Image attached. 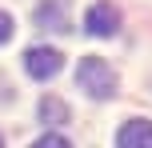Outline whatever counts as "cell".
Segmentation results:
<instances>
[{
  "label": "cell",
  "instance_id": "cell-4",
  "mask_svg": "<svg viewBox=\"0 0 152 148\" xmlns=\"http://www.w3.org/2000/svg\"><path fill=\"white\" fill-rule=\"evenodd\" d=\"M116 148H152V120H128L116 132Z\"/></svg>",
  "mask_w": 152,
  "mask_h": 148
},
{
  "label": "cell",
  "instance_id": "cell-2",
  "mask_svg": "<svg viewBox=\"0 0 152 148\" xmlns=\"http://www.w3.org/2000/svg\"><path fill=\"white\" fill-rule=\"evenodd\" d=\"M60 68H64V56L56 52V48H48V44H36V48L24 52V72H28L32 80H52Z\"/></svg>",
  "mask_w": 152,
  "mask_h": 148
},
{
  "label": "cell",
  "instance_id": "cell-7",
  "mask_svg": "<svg viewBox=\"0 0 152 148\" xmlns=\"http://www.w3.org/2000/svg\"><path fill=\"white\" fill-rule=\"evenodd\" d=\"M32 148H72V144L64 140V136H56V132H48V136H40V140L32 144Z\"/></svg>",
  "mask_w": 152,
  "mask_h": 148
},
{
  "label": "cell",
  "instance_id": "cell-6",
  "mask_svg": "<svg viewBox=\"0 0 152 148\" xmlns=\"http://www.w3.org/2000/svg\"><path fill=\"white\" fill-rule=\"evenodd\" d=\"M36 24H40V28H48V32H64V28H68L64 8L56 4V0H44V4L36 8Z\"/></svg>",
  "mask_w": 152,
  "mask_h": 148
},
{
  "label": "cell",
  "instance_id": "cell-8",
  "mask_svg": "<svg viewBox=\"0 0 152 148\" xmlns=\"http://www.w3.org/2000/svg\"><path fill=\"white\" fill-rule=\"evenodd\" d=\"M12 28H16V24H12V16H8V12H0V44H4V40H12Z\"/></svg>",
  "mask_w": 152,
  "mask_h": 148
},
{
  "label": "cell",
  "instance_id": "cell-3",
  "mask_svg": "<svg viewBox=\"0 0 152 148\" xmlns=\"http://www.w3.org/2000/svg\"><path fill=\"white\" fill-rule=\"evenodd\" d=\"M84 32L88 36H116L120 32V8L108 4V0H96L84 12Z\"/></svg>",
  "mask_w": 152,
  "mask_h": 148
},
{
  "label": "cell",
  "instance_id": "cell-9",
  "mask_svg": "<svg viewBox=\"0 0 152 148\" xmlns=\"http://www.w3.org/2000/svg\"><path fill=\"white\" fill-rule=\"evenodd\" d=\"M0 148H4V140H0Z\"/></svg>",
  "mask_w": 152,
  "mask_h": 148
},
{
  "label": "cell",
  "instance_id": "cell-1",
  "mask_svg": "<svg viewBox=\"0 0 152 148\" xmlns=\"http://www.w3.org/2000/svg\"><path fill=\"white\" fill-rule=\"evenodd\" d=\"M76 84H80L92 100H108V96H116V72H112V64H104L100 56H84L80 68H76Z\"/></svg>",
  "mask_w": 152,
  "mask_h": 148
},
{
  "label": "cell",
  "instance_id": "cell-5",
  "mask_svg": "<svg viewBox=\"0 0 152 148\" xmlns=\"http://www.w3.org/2000/svg\"><path fill=\"white\" fill-rule=\"evenodd\" d=\"M36 116L40 120H44V124H68V116H72V112H68V104H64V100H56V96H44V100H40L36 104Z\"/></svg>",
  "mask_w": 152,
  "mask_h": 148
}]
</instances>
